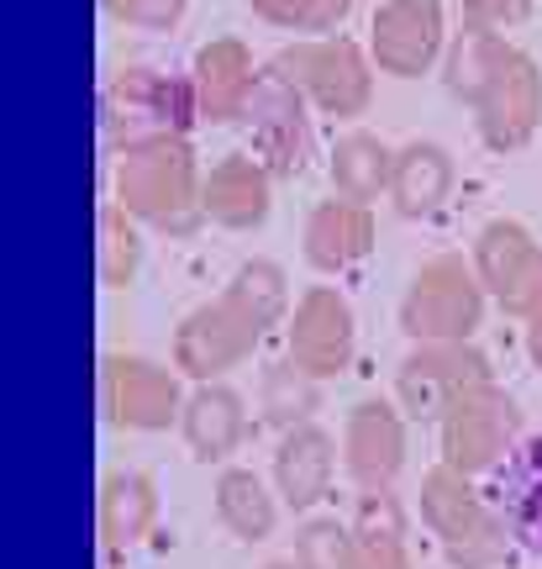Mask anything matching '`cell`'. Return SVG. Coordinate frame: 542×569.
<instances>
[{
	"instance_id": "603a6c76",
	"label": "cell",
	"mask_w": 542,
	"mask_h": 569,
	"mask_svg": "<svg viewBox=\"0 0 542 569\" xmlns=\"http://www.w3.org/2000/svg\"><path fill=\"white\" fill-rule=\"evenodd\" d=\"M453 196V153L442 142H405L395 153V180H390V206L405 222H432Z\"/></svg>"
},
{
	"instance_id": "7a4b0ae2",
	"label": "cell",
	"mask_w": 542,
	"mask_h": 569,
	"mask_svg": "<svg viewBox=\"0 0 542 569\" xmlns=\"http://www.w3.org/2000/svg\"><path fill=\"white\" fill-rule=\"evenodd\" d=\"M117 206L163 238H195L205 227V180L190 138H153L117 163Z\"/></svg>"
},
{
	"instance_id": "2e32d148",
	"label": "cell",
	"mask_w": 542,
	"mask_h": 569,
	"mask_svg": "<svg viewBox=\"0 0 542 569\" xmlns=\"http://www.w3.org/2000/svg\"><path fill=\"white\" fill-rule=\"evenodd\" d=\"M190 80H195V101H201V122L211 127H232L248 117V101H253V84H259V69H253V53L242 38H211L190 63Z\"/></svg>"
},
{
	"instance_id": "8fae6325",
	"label": "cell",
	"mask_w": 542,
	"mask_h": 569,
	"mask_svg": "<svg viewBox=\"0 0 542 569\" xmlns=\"http://www.w3.org/2000/svg\"><path fill=\"white\" fill-rule=\"evenodd\" d=\"M359 353V317L338 284H311L290 322H284V359H295L317 380H338Z\"/></svg>"
},
{
	"instance_id": "1f68e13d",
	"label": "cell",
	"mask_w": 542,
	"mask_h": 569,
	"mask_svg": "<svg viewBox=\"0 0 542 569\" xmlns=\"http://www.w3.org/2000/svg\"><path fill=\"white\" fill-rule=\"evenodd\" d=\"M353 538H359V532H353ZM353 569H416V559H411V538H405V532L359 538V565Z\"/></svg>"
},
{
	"instance_id": "836d02e7",
	"label": "cell",
	"mask_w": 542,
	"mask_h": 569,
	"mask_svg": "<svg viewBox=\"0 0 542 569\" xmlns=\"http://www.w3.org/2000/svg\"><path fill=\"white\" fill-rule=\"evenodd\" d=\"M263 569H301L295 559H280V565H263Z\"/></svg>"
},
{
	"instance_id": "ffe728a7",
	"label": "cell",
	"mask_w": 542,
	"mask_h": 569,
	"mask_svg": "<svg viewBox=\"0 0 542 569\" xmlns=\"http://www.w3.org/2000/svg\"><path fill=\"white\" fill-rule=\"evenodd\" d=\"M332 480H338V443L322 427H295L284 432L280 448H274V490L290 511H311L332 496Z\"/></svg>"
},
{
	"instance_id": "d6a6232c",
	"label": "cell",
	"mask_w": 542,
	"mask_h": 569,
	"mask_svg": "<svg viewBox=\"0 0 542 569\" xmlns=\"http://www.w3.org/2000/svg\"><path fill=\"white\" fill-rule=\"evenodd\" d=\"M522 332H526V359H532V369L542 375V296L532 301V311L522 317Z\"/></svg>"
},
{
	"instance_id": "d4e9b609",
	"label": "cell",
	"mask_w": 542,
	"mask_h": 569,
	"mask_svg": "<svg viewBox=\"0 0 542 569\" xmlns=\"http://www.w3.org/2000/svg\"><path fill=\"white\" fill-rule=\"evenodd\" d=\"M332 190L342 201H359V206H374L380 196H390V180H395V148L374 132H348V138L332 148Z\"/></svg>"
},
{
	"instance_id": "ac0fdd59",
	"label": "cell",
	"mask_w": 542,
	"mask_h": 569,
	"mask_svg": "<svg viewBox=\"0 0 542 569\" xmlns=\"http://www.w3.org/2000/svg\"><path fill=\"white\" fill-rule=\"evenodd\" d=\"M301 253L317 274H348V269H359L374 253V211L359 201H342V196L311 206L305 232H301Z\"/></svg>"
},
{
	"instance_id": "cb8c5ba5",
	"label": "cell",
	"mask_w": 542,
	"mask_h": 569,
	"mask_svg": "<svg viewBox=\"0 0 542 569\" xmlns=\"http://www.w3.org/2000/svg\"><path fill=\"white\" fill-rule=\"evenodd\" d=\"M211 507H217V522L238 543H263L280 528V490H269L253 469H221Z\"/></svg>"
},
{
	"instance_id": "4dcf8cb0",
	"label": "cell",
	"mask_w": 542,
	"mask_h": 569,
	"mask_svg": "<svg viewBox=\"0 0 542 569\" xmlns=\"http://www.w3.org/2000/svg\"><path fill=\"white\" fill-rule=\"evenodd\" d=\"M459 6H463V21H474V27H490V32L522 27V21L538 11V0H459Z\"/></svg>"
},
{
	"instance_id": "9c48e42d",
	"label": "cell",
	"mask_w": 542,
	"mask_h": 569,
	"mask_svg": "<svg viewBox=\"0 0 542 569\" xmlns=\"http://www.w3.org/2000/svg\"><path fill=\"white\" fill-rule=\"evenodd\" d=\"M305 106L311 101L284 80L274 63L259 69V84H253V101H248L242 127L253 138V159H263V169L274 180H301L305 163H311L317 132H311V111Z\"/></svg>"
},
{
	"instance_id": "9a60e30c",
	"label": "cell",
	"mask_w": 542,
	"mask_h": 569,
	"mask_svg": "<svg viewBox=\"0 0 542 569\" xmlns=\"http://www.w3.org/2000/svg\"><path fill=\"white\" fill-rule=\"evenodd\" d=\"M405 411L390 401H363L342 422V469L359 490H390L405 469Z\"/></svg>"
},
{
	"instance_id": "484cf974",
	"label": "cell",
	"mask_w": 542,
	"mask_h": 569,
	"mask_svg": "<svg viewBox=\"0 0 542 569\" xmlns=\"http://www.w3.org/2000/svg\"><path fill=\"white\" fill-rule=\"evenodd\" d=\"M322 411V380L305 375L295 359H274V365L259 375V422L269 432H295V427H311Z\"/></svg>"
},
{
	"instance_id": "8992f818",
	"label": "cell",
	"mask_w": 542,
	"mask_h": 569,
	"mask_svg": "<svg viewBox=\"0 0 542 569\" xmlns=\"http://www.w3.org/2000/svg\"><path fill=\"white\" fill-rule=\"evenodd\" d=\"M274 69L301 90L305 101L317 106L322 117H338V122H353L369 111L374 101V59L363 53L353 38H301L274 53Z\"/></svg>"
},
{
	"instance_id": "44dd1931",
	"label": "cell",
	"mask_w": 542,
	"mask_h": 569,
	"mask_svg": "<svg viewBox=\"0 0 542 569\" xmlns=\"http://www.w3.org/2000/svg\"><path fill=\"white\" fill-rule=\"evenodd\" d=\"M495 507L511 538L542 565V432H532L501 469H495Z\"/></svg>"
},
{
	"instance_id": "5bb4252c",
	"label": "cell",
	"mask_w": 542,
	"mask_h": 569,
	"mask_svg": "<svg viewBox=\"0 0 542 569\" xmlns=\"http://www.w3.org/2000/svg\"><path fill=\"white\" fill-rule=\"evenodd\" d=\"M469 259H474L484 296L501 306L505 317H526L532 311V301L542 296V243L522 222H511V217L484 222Z\"/></svg>"
},
{
	"instance_id": "7402d4cb",
	"label": "cell",
	"mask_w": 542,
	"mask_h": 569,
	"mask_svg": "<svg viewBox=\"0 0 542 569\" xmlns=\"http://www.w3.org/2000/svg\"><path fill=\"white\" fill-rule=\"evenodd\" d=\"M159 522V486L138 475V469H117L101 480L96 496V528H101L106 553H127L138 549L142 538Z\"/></svg>"
},
{
	"instance_id": "4fadbf2b",
	"label": "cell",
	"mask_w": 542,
	"mask_h": 569,
	"mask_svg": "<svg viewBox=\"0 0 542 569\" xmlns=\"http://www.w3.org/2000/svg\"><path fill=\"white\" fill-rule=\"evenodd\" d=\"M448 17L442 0H380L369 17V59L390 80H422L442 59Z\"/></svg>"
},
{
	"instance_id": "4316f807",
	"label": "cell",
	"mask_w": 542,
	"mask_h": 569,
	"mask_svg": "<svg viewBox=\"0 0 542 569\" xmlns=\"http://www.w3.org/2000/svg\"><path fill=\"white\" fill-rule=\"evenodd\" d=\"M142 222H132L117 201L101 206V217H96V274H101L106 290H127V284L138 280L142 269Z\"/></svg>"
},
{
	"instance_id": "83f0119b",
	"label": "cell",
	"mask_w": 542,
	"mask_h": 569,
	"mask_svg": "<svg viewBox=\"0 0 542 569\" xmlns=\"http://www.w3.org/2000/svg\"><path fill=\"white\" fill-rule=\"evenodd\" d=\"M253 17L280 27V32H317V38H332L342 21L353 17L359 0H248Z\"/></svg>"
},
{
	"instance_id": "52a82bcc",
	"label": "cell",
	"mask_w": 542,
	"mask_h": 569,
	"mask_svg": "<svg viewBox=\"0 0 542 569\" xmlns=\"http://www.w3.org/2000/svg\"><path fill=\"white\" fill-rule=\"evenodd\" d=\"M522 448V407L501 386L469 390L459 407L438 422V453L448 469H459L469 480L495 475V469Z\"/></svg>"
},
{
	"instance_id": "d6986e66",
	"label": "cell",
	"mask_w": 542,
	"mask_h": 569,
	"mask_svg": "<svg viewBox=\"0 0 542 569\" xmlns=\"http://www.w3.org/2000/svg\"><path fill=\"white\" fill-rule=\"evenodd\" d=\"M248 401L232 386H195L184 396V417H180V438L190 448L195 465H227L242 443H248Z\"/></svg>"
},
{
	"instance_id": "6da1fadb",
	"label": "cell",
	"mask_w": 542,
	"mask_h": 569,
	"mask_svg": "<svg viewBox=\"0 0 542 569\" xmlns=\"http://www.w3.org/2000/svg\"><path fill=\"white\" fill-rule=\"evenodd\" d=\"M290 322V280L274 259H248L227 280L221 296L195 306L174 332V369L195 386H211L221 375L253 359V348L269 338V327Z\"/></svg>"
},
{
	"instance_id": "7c38bea8",
	"label": "cell",
	"mask_w": 542,
	"mask_h": 569,
	"mask_svg": "<svg viewBox=\"0 0 542 569\" xmlns=\"http://www.w3.org/2000/svg\"><path fill=\"white\" fill-rule=\"evenodd\" d=\"M474 127L490 153H516L538 138L542 127V69L532 53H522L516 42L501 53L495 74L484 84V96L474 101Z\"/></svg>"
},
{
	"instance_id": "30bf717a",
	"label": "cell",
	"mask_w": 542,
	"mask_h": 569,
	"mask_svg": "<svg viewBox=\"0 0 542 569\" xmlns=\"http://www.w3.org/2000/svg\"><path fill=\"white\" fill-rule=\"evenodd\" d=\"M101 411L121 432H169L184 417L180 369H163L142 353L101 359Z\"/></svg>"
},
{
	"instance_id": "277c9868",
	"label": "cell",
	"mask_w": 542,
	"mask_h": 569,
	"mask_svg": "<svg viewBox=\"0 0 542 569\" xmlns=\"http://www.w3.org/2000/svg\"><path fill=\"white\" fill-rule=\"evenodd\" d=\"M422 522L442 543V559L453 569H501L511 559V528H505L501 507L474 490L469 475L459 469H426L422 475Z\"/></svg>"
},
{
	"instance_id": "f1b7e54d",
	"label": "cell",
	"mask_w": 542,
	"mask_h": 569,
	"mask_svg": "<svg viewBox=\"0 0 542 569\" xmlns=\"http://www.w3.org/2000/svg\"><path fill=\"white\" fill-rule=\"evenodd\" d=\"M295 565L301 569H353L359 565V538H353V522H338V517H311V522L295 532Z\"/></svg>"
},
{
	"instance_id": "5b68a950",
	"label": "cell",
	"mask_w": 542,
	"mask_h": 569,
	"mask_svg": "<svg viewBox=\"0 0 542 569\" xmlns=\"http://www.w3.org/2000/svg\"><path fill=\"white\" fill-rule=\"evenodd\" d=\"M484 284L474 274V259L438 253L426 259L401 296V332L411 343H474L484 327Z\"/></svg>"
},
{
	"instance_id": "ba28073f",
	"label": "cell",
	"mask_w": 542,
	"mask_h": 569,
	"mask_svg": "<svg viewBox=\"0 0 542 569\" xmlns=\"http://www.w3.org/2000/svg\"><path fill=\"white\" fill-rule=\"evenodd\" d=\"M495 386L490 353L474 343H411L395 369V407L411 422H442L469 390Z\"/></svg>"
},
{
	"instance_id": "e0dca14e",
	"label": "cell",
	"mask_w": 542,
	"mask_h": 569,
	"mask_svg": "<svg viewBox=\"0 0 542 569\" xmlns=\"http://www.w3.org/2000/svg\"><path fill=\"white\" fill-rule=\"evenodd\" d=\"M274 211V174L253 153H227L205 174V222L221 232H259Z\"/></svg>"
},
{
	"instance_id": "3957f363",
	"label": "cell",
	"mask_w": 542,
	"mask_h": 569,
	"mask_svg": "<svg viewBox=\"0 0 542 569\" xmlns=\"http://www.w3.org/2000/svg\"><path fill=\"white\" fill-rule=\"evenodd\" d=\"M201 122L195 80L153 63H127L111 74L101 96V132L111 148H138L153 138H190V127Z\"/></svg>"
},
{
	"instance_id": "f546056e",
	"label": "cell",
	"mask_w": 542,
	"mask_h": 569,
	"mask_svg": "<svg viewBox=\"0 0 542 569\" xmlns=\"http://www.w3.org/2000/svg\"><path fill=\"white\" fill-rule=\"evenodd\" d=\"M101 11L121 27H138V32H174L190 11V0H101Z\"/></svg>"
}]
</instances>
